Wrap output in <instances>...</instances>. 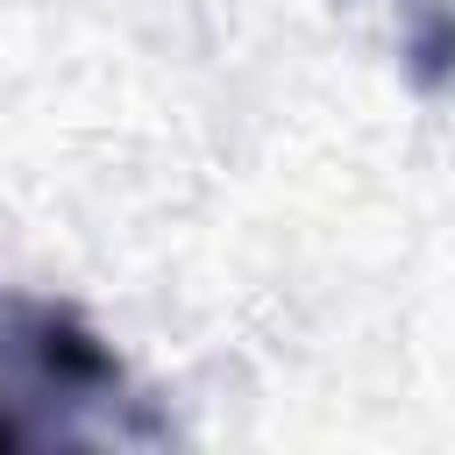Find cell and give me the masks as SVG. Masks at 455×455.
Here are the masks:
<instances>
[{"mask_svg":"<svg viewBox=\"0 0 455 455\" xmlns=\"http://www.w3.org/2000/svg\"><path fill=\"white\" fill-rule=\"evenodd\" d=\"M412 50H419V78H427V85H434V78H448V57H455V21H427Z\"/></svg>","mask_w":455,"mask_h":455,"instance_id":"1","label":"cell"}]
</instances>
